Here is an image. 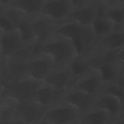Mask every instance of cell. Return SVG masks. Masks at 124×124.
I'll return each mask as SVG.
<instances>
[{
	"instance_id": "6da1fadb",
	"label": "cell",
	"mask_w": 124,
	"mask_h": 124,
	"mask_svg": "<svg viewBox=\"0 0 124 124\" xmlns=\"http://www.w3.org/2000/svg\"><path fill=\"white\" fill-rule=\"evenodd\" d=\"M55 33L67 37L72 41L78 51V60L86 59L96 49L97 39L92 27L67 20L57 25Z\"/></svg>"
},
{
	"instance_id": "7a4b0ae2",
	"label": "cell",
	"mask_w": 124,
	"mask_h": 124,
	"mask_svg": "<svg viewBox=\"0 0 124 124\" xmlns=\"http://www.w3.org/2000/svg\"><path fill=\"white\" fill-rule=\"evenodd\" d=\"M35 53H41L50 56L56 67L72 65L78 59L77 50L72 41L56 33L43 43L36 45Z\"/></svg>"
},
{
	"instance_id": "3957f363",
	"label": "cell",
	"mask_w": 124,
	"mask_h": 124,
	"mask_svg": "<svg viewBox=\"0 0 124 124\" xmlns=\"http://www.w3.org/2000/svg\"><path fill=\"white\" fill-rule=\"evenodd\" d=\"M56 67L54 61L50 56L41 53H35L21 64L17 77H25L43 82Z\"/></svg>"
},
{
	"instance_id": "277c9868",
	"label": "cell",
	"mask_w": 124,
	"mask_h": 124,
	"mask_svg": "<svg viewBox=\"0 0 124 124\" xmlns=\"http://www.w3.org/2000/svg\"><path fill=\"white\" fill-rule=\"evenodd\" d=\"M41 82L22 76L11 78L1 83L0 97L8 96L18 101L33 99Z\"/></svg>"
},
{
	"instance_id": "5b68a950",
	"label": "cell",
	"mask_w": 124,
	"mask_h": 124,
	"mask_svg": "<svg viewBox=\"0 0 124 124\" xmlns=\"http://www.w3.org/2000/svg\"><path fill=\"white\" fill-rule=\"evenodd\" d=\"M80 115V111L73 105L58 101L46 109L40 123L78 124Z\"/></svg>"
},
{
	"instance_id": "8992f818",
	"label": "cell",
	"mask_w": 124,
	"mask_h": 124,
	"mask_svg": "<svg viewBox=\"0 0 124 124\" xmlns=\"http://www.w3.org/2000/svg\"><path fill=\"white\" fill-rule=\"evenodd\" d=\"M30 46L25 45L18 29L7 32H0L1 62L7 63L21 58L27 53Z\"/></svg>"
},
{
	"instance_id": "52a82bcc",
	"label": "cell",
	"mask_w": 124,
	"mask_h": 124,
	"mask_svg": "<svg viewBox=\"0 0 124 124\" xmlns=\"http://www.w3.org/2000/svg\"><path fill=\"white\" fill-rule=\"evenodd\" d=\"M105 83L100 70L96 67H88L83 72L76 76L70 88L95 97L103 91Z\"/></svg>"
},
{
	"instance_id": "ba28073f",
	"label": "cell",
	"mask_w": 124,
	"mask_h": 124,
	"mask_svg": "<svg viewBox=\"0 0 124 124\" xmlns=\"http://www.w3.org/2000/svg\"><path fill=\"white\" fill-rule=\"evenodd\" d=\"M91 108L103 110L108 112L113 123H124V100L113 93L103 91L94 99Z\"/></svg>"
},
{
	"instance_id": "9c48e42d",
	"label": "cell",
	"mask_w": 124,
	"mask_h": 124,
	"mask_svg": "<svg viewBox=\"0 0 124 124\" xmlns=\"http://www.w3.org/2000/svg\"><path fill=\"white\" fill-rule=\"evenodd\" d=\"M46 109L33 99L19 101L16 108L14 123H40Z\"/></svg>"
},
{
	"instance_id": "30bf717a",
	"label": "cell",
	"mask_w": 124,
	"mask_h": 124,
	"mask_svg": "<svg viewBox=\"0 0 124 124\" xmlns=\"http://www.w3.org/2000/svg\"><path fill=\"white\" fill-rule=\"evenodd\" d=\"M73 9L71 0H44L40 15L59 24L67 20Z\"/></svg>"
},
{
	"instance_id": "8fae6325",
	"label": "cell",
	"mask_w": 124,
	"mask_h": 124,
	"mask_svg": "<svg viewBox=\"0 0 124 124\" xmlns=\"http://www.w3.org/2000/svg\"><path fill=\"white\" fill-rule=\"evenodd\" d=\"M76 75L72 65L56 67L43 82L65 93L72 86Z\"/></svg>"
},
{
	"instance_id": "7c38bea8",
	"label": "cell",
	"mask_w": 124,
	"mask_h": 124,
	"mask_svg": "<svg viewBox=\"0 0 124 124\" xmlns=\"http://www.w3.org/2000/svg\"><path fill=\"white\" fill-rule=\"evenodd\" d=\"M99 4V0H88L84 5L74 8L67 20L73 21L85 26L92 27L98 13Z\"/></svg>"
},
{
	"instance_id": "4fadbf2b",
	"label": "cell",
	"mask_w": 124,
	"mask_h": 124,
	"mask_svg": "<svg viewBox=\"0 0 124 124\" xmlns=\"http://www.w3.org/2000/svg\"><path fill=\"white\" fill-rule=\"evenodd\" d=\"M103 16L112 23L115 30L124 28V0H101Z\"/></svg>"
},
{
	"instance_id": "5bb4252c",
	"label": "cell",
	"mask_w": 124,
	"mask_h": 124,
	"mask_svg": "<svg viewBox=\"0 0 124 124\" xmlns=\"http://www.w3.org/2000/svg\"><path fill=\"white\" fill-rule=\"evenodd\" d=\"M58 24L51 19L39 15L31 19V26L37 40V45H40L55 33Z\"/></svg>"
},
{
	"instance_id": "9a60e30c",
	"label": "cell",
	"mask_w": 124,
	"mask_h": 124,
	"mask_svg": "<svg viewBox=\"0 0 124 124\" xmlns=\"http://www.w3.org/2000/svg\"><path fill=\"white\" fill-rule=\"evenodd\" d=\"M95 97L80 91L70 88L62 95L59 101L73 105L80 111L81 114L92 108Z\"/></svg>"
},
{
	"instance_id": "2e32d148",
	"label": "cell",
	"mask_w": 124,
	"mask_h": 124,
	"mask_svg": "<svg viewBox=\"0 0 124 124\" xmlns=\"http://www.w3.org/2000/svg\"><path fill=\"white\" fill-rule=\"evenodd\" d=\"M64 93L57 90L52 86L42 82L35 92L33 99L47 108L58 102Z\"/></svg>"
},
{
	"instance_id": "e0dca14e",
	"label": "cell",
	"mask_w": 124,
	"mask_h": 124,
	"mask_svg": "<svg viewBox=\"0 0 124 124\" xmlns=\"http://www.w3.org/2000/svg\"><path fill=\"white\" fill-rule=\"evenodd\" d=\"M124 48V28L113 32L97 41L96 48L101 51H116Z\"/></svg>"
},
{
	"instance_id": "ac0fdd59",
	"label": "cell",
	"mask_w": 124,
	"mask_h": 124,
	"mask_svg": "<svg viewBox=\"0 0 124 124\" xmlns=\"http://www.w3.org/2000/svg\"><path fill=\"white\" fill-rule=\"evenodd\" d=\"M92 28L97 41L115 30V25L102 15L101 0H99L98 13L93 21Z\"/></svg>"
},
{
	"instance_id": "d6986e66",
	"label": "cell",
	"mask_w": 124,
	"mask_h": 124,
	"mask_svg": "<svg viewBox=\"0 0 124 124\" xmlns=\"http://www.w3.org/2000/svg\"><path fill=\"white\" fill-rule=\"evenodd\" d=\"M78 124H113V120L106 111L100 109L91 108L80 115Z\"/></svg>"
},
{
	"instance_id": "ffe728a7",
	"label": "cell",
	"mask_w": 124,
	"mask_h": 124,
	"mask_svg": "<svg viewBox=\"0 0 124 124\" xmlns=\"http://www.w3.org/2000/svg\"><path fill=\"white\" fill-rule=\"evenodd\" d=\"M44 0H10L8 5L14 6L27 16L33 18L40 15Z\"/></svg>"
},
{
	"instance_id": "44dd1931",
	"label": "cell",
	"mask_w": 124,
	"mask_h": 124,
	"mask_svg": "<svg viewBox=\"0 0 124 124\" xmlns=\"http://www.w3.org/2000/svg\"><path fill=\"white\" fill-rule=\"evenodd\" d=\"M18 102L10 96L0 97V124L14 123L16 108Z\"/></svg>"
},
{
	"instance_id": "7402d4cb",
	"label": "cell",
	"mask_w": 124,
	"mask_h": 124,
	"mask_svg": "<svg viewBox=\"0 0 124 124\" xmlns=\"http://www.w3.org/2000/svg\"><path fill=\"white\" fill-rule=\"evenodd\" d=\"M0 14L3 15L16 29H18L21 22L28 17L21 10L10 5L5 6L0 5Z\"/></svg>"
},
{
	"instance_id": "603a6c76",
	"label": "cell",
	"mask_w": 124,
	"mask_h": 124,
	"mask_svg": "<svg viewBox=\"0 0 124 124\" xmlns=\"http://www.w3.org/2000/svg\"><path fill=\"white\" fill-rule=\"evenodd\" d=\"M31 18L28 16L25 18L18 28L23 43L27 46L37 45V40L31 26Z\"/></svg>"
},
{
	"instance_id": "cb8c5ba5",
	"label": "cell",
	"mask_w": 124,
	"mask_h": 124,
	"mask_svg": "<svg viewBox=\"0 0 124 124\" xmlns=\"http://www.w3.org/2000/svg\"><path fill=\"white\" fill-rule=\"evenodd\" d=\"M0 32H7L16 30L10 21L2 14H0Z\"/></svg>"
}]
</instances>
